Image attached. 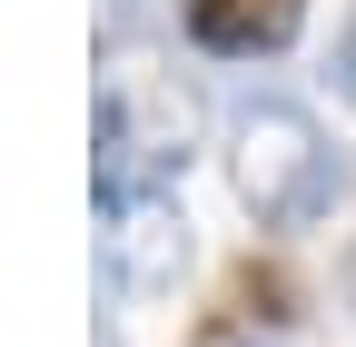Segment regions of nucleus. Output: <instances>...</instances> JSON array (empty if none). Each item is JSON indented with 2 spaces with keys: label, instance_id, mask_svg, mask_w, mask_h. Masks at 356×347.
<instances>
[{
  "label": "nucleus",
  "instance_id": "obj_1",
  "mask_svg": "<svg viewBox=\"0 0 356 347\" xmlns=\"http://www.w3.org/2000/svg\"><path fill=\"white\" fill-rule=\"evenodd\" d=\"M228 189L257 229H317L337 189H346V159L327 149V129L317 109H297V100H248L228 119Z\"/></svg>",
  "mask_w": 356,
  "mask_h": 347
},
{
  "label": "nucleus",
  "instance_id": "obj_2",
  "mask_svg": "<svg viewBox=\"0 0 356 347\" xmlns=\"http://www.w3.org/2000/svg\"><path fill=\"white\" fill-rule=\"evenodd\" d=\"M109 278L129 298H168L178 278H188V208H178L168 189L109 208Z\"/></svg>",
  "mask_w": 356,
  "mask_h": 347
},
{
  "label": "nucleus",
  "instance_id": "obj_3",
  "mask_svg": "<svg viewBox=\"0 0 356 347\" xmlns=\"http://www.w3.org/2000/svg\"><path fill=\"white\" fill-rule=\"evenodd\" d=\"M178 30H188L208 60H267V50H287L307 30V0H188Z\"/></svg>",
  "mask_w": 356,
  "mask_h": 347
},
{
  "label": "nucleus",
  "instance_id": "obj_4",
  "mask_svg": "<svg viewBox=\"0 0 356 347\" xmlns=\"http://www.w3.org/2000/svg\"><path fill=\"white\" fill-rule=\"evenodd\" d=\"M287 298H297V288H287V268H257V258L238 268V318H267V327H277V318H297Z\"/></svg>",
  "mask_w": 356,
  "mask_h": 347
},
{
  "label": "nucleus",
  "instance_id": "obj_5",
  "mask_svg": "<svg viewBox=\"0 0 356 347\" xmlns=\"http://www.w3.org/2000/svg\"><path fill=\"white\" fill-rule=\"evenodd\" d=\"M337 100H346V109H356V20H346V30H337Z\"/></svg>",
  "mask_w": 356,
  "mask_h": 347
},
{
  "label": "nucleus",
  "instance_id": "obj_6",
  "mask_svg": "<svg viewBox=\"0 0 356 347\" xmlns=\"http://www.w3.org/2000/svg\"><path fill=\"white\" fill-rule=\"evenodd\" d=\"M337 278H346V308H356V238H346V268H337Z\"/></svg>",
  "mask_w": 356,
  "mask_h": 347
},
{
  "label": "nucleus",
  "instance_id": "obj_7",
  "mask_svg": "<svg viewBox=\"0 0 356 347\" xmlns=\"http://www.w3.org/2000/svg\"><path fill=\"white\" fill-rule=\"evenodd\" d=\"M129 20H139V0H119V30H129Z\"/></svg>",
  "mask_w": 356,
  "mask_h": 347
}]
</instances>
